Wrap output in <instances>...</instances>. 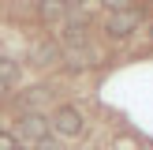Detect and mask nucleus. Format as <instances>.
<instances>
[{
	"label": "nucleus",
	"mask_w": 153,
	"mask_h": 150,
	"mask_svg": "<svg viewBox=\"0 0 153 150\" xmlns=\"http://www.w3.org/2000/svg\"><path fill=\"white\" fill-rule=\"evenodd\" d=\"M19 64H15V60H7V56H0V82H4V86H11V82H19Z\"/></svg>",
	"instance_id": "5"
},
{
	"label": "nucleus",
	"mask_w": 153,
	"mask_h": 150,
	"mask_svg": "<svg viewBox=\"0 0 153 150\" xmlns=\"http://www.w3.org/2000/svg\"><path fill=\"white\" fill-rule=\"evenodd\" d=\"M60 4H64L67 11H71V8H82V4H90V0H60Z\"/></svg>",
	"instance_id": "10"
},
{
	"label": "nucleus",
	"mask_w": 153,
	"mask_h": 150,
	"mask_svg": "<svg viewBox=\"0 0 153 150\" xmlns=\"http://www.w3.org/2000/svg\"><path fill=\"white\" fill-rule=\"evenodd\" d=\"M138 26H142V8H131V11H112L108 19H105V34H108L112 41L131 38Z\"/></svg>",
	"instance_id": "2"
},
{
	"label": "nucleus",
	"mask_w": 153,
	"mask_h": 150,
	"mask_svg": "<svg viewBox=\"0 0 153 150\" xmlns=\"http://www.w3.org/2000/svg\"><path fill=\"white\" fill-rule=\"evenodd\" d=\"M34 150H64V146H60V139L45 135V139H37V142H34Z\"/></svg>",
	"instance_id": "7"
},
{
	"label": "nucleus",
	"mask_w": 153,
	"mask_h": 150,
	"mask_svg": "<svg viewBox=\"0 0 153 150\" xmlns=\"http://www.w3.org/2000/svg\"><path fill=\"white\" fill-rule=\"evenodd\" d=\"M37 56H41L37 64H52V60H56V49H52V45L45 49V45H41V49H37Z\"/></svg>",
	"instance_id": "8"
},
{
	"label": "nucleus",
	"mask_w": 153,
	"mask_h": 150,
	"mask_svg": "<svg viewBox=\"0 0 153 150\" xmlns=\"http://www.w3.org/2000/svg\"><path fill=\"white\" fill-rule=\"evenodd\" d=\"M49 135V116H41V112H26V116H19V139L26 142H37Z\"/></svg>",
	"instance_id": "3"
},
{
	"label": "nucleus",
	"mask_w": 153,
	"mask_h": 150,
	"mask_svg": "<svg viewBox=\"0 0 153 150\" xmlns=\"http://www.w3.org/2000/svg\"><path fill=\"white\" fill-rule=\"evenodd\" d=\"M37 15H41L45 22H60L67 15V8L60 4V0H41V4H37Z\"/></svg>",
	"instance_id": "4"
},
{
	"label": "nucleus",
	"mask_w": 153,
	"mask_h": 150,
	"mask_svg": "<svg viewBox=\"0 0 153 150\" xmlns=\"http://www.w3.org/2000/svg\"><path fill=\"white\" fill-rule=\"evenodd\" d=\"M149 41H153V26H149Z\"/></svg>",
	"instance_id": "12"
},
{
	"label": "nucleus",
	"mask_w": 153,
	"mask_h": 150,
	"mask_svg": "<svg viewBox=\"0 0 153 150\" xmlns=\"http://www.w3.org/2000/svg\"><path fill=\"white\" fill-rule=\"evenodd\" d=\"M19 142H15V135H7V131H0V150H15Z\"/></svg>",
	"instance_id": "9"
},
{
	"label": "nucleus",
	"mask_w": 153,
	"mask_h": 150,
	"mask_svg": "<svg viewBox=\"0 0 153 150\" xmlns=\"http://www.w3.org/2000/svg\"><path fill=\"white\" fill-rule=\"evenodd\" d=\"M15 150H19V146H15Z\"/></svg>",
	"instance_id": "13"
},
{
	"label": "nucleus",
	"mask_w": 153,
	"mask_h": 150,
	"mask_svg": "<svg viewBox=\"0 0 153 150\" xmlns=\"http://www.w3.org/2000/svg\"><path fill=\"white\" fill-rule=\"evenodd\" d=\"M4 94H7V86H4V82H0V98H4Z\"/></svg>",
	"instance_id": "11"
},
{
	"label": "nucleus",
	"mask_w": 153,
	"mask_h": 150,
	"mask_svg": "<svg viewBox=\"0 0 153 150\" xmlns=\"http://www.w3.org/2000/svg\"><path fill=\"white\" fill-rule=\"evenodd\" d=\"M101 4L108 8V15H112V11H131V8H138L134 0H101Z\"/></svg>",
	"instance_id": "6"
},
{
	"label": "nucleus",
	"mask_w": 153,
	"mask_h": 150,
	"mask_svg": "<svg viewBox=\"0 0 153 150\" xmlns=\"http://www.w3.org/2000/svg\"><path fill=\"white\" fill-rule=\"evenodd\" d=\"M82 128H86V120H82V112L75 105H60L49 116V131H56V139H79Z\"/></svg>",
	"instance_id": "1"
}]
</instances>
